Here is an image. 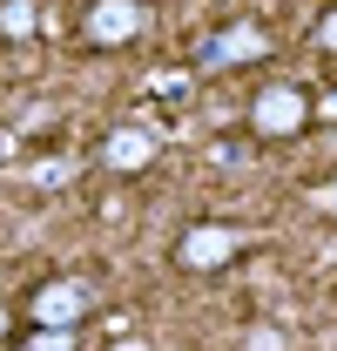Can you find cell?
<instances>
[{
  "instance_id": "6da1fadb",
  "label": "cell",
  "mask_w": 337,
  "mask_h": 351,
  "mask_svg": "<svg viewBox=\"0 0 337 351\" xmlns=\"http://www.w3.org/2000/svg\"><path fill=\"white\" fill-rule=\"evenodd\" d=\"M310 122V95L290 82H270V88H256L250 95V129L256 135H297Z\"/></svg>"
},
{
  "instance_id": "7a4b0ae2",
  "label": "cell",
  "mask_w": 337,
  "mask_h": 351,
  "mask_svg": "<svg viewBox=\"0 0 337 351\" xmlns=\"http://www.w3.org/2000/svg\"><path fill=\"white\" fill-rule=\"evenodd\" d=\"M236 250H243V230H229V223H189L182 243H175V263L182 270H223Z\"/></svg>"
},
{
  "instance_id": "3957f363",
  "label": "cell",
  "mask_w": 337,
  "mask_h": 351,
  "mask_svg": "<svg viewBox=\"0 0 337 351\" xmlns=\"http://www.w3.org/2000/svg\"><path fill=\"white\" fill-rule=\"evenodd\" d=\"M27 317H34L41 331H75V324L88 317V291L75 284V277H54V284H41V291H34Z\"/></svg>"
},
{
  "instance_id": "277c9868",
  "label": "cell",
  "mask_w": 337,
  "mask_h": 351,
  "mask_svg": "<svg viewBox=\"0 0 337 351\" xmlns=\"http://www.w3.org/2000/svg\"><path fill=\"white\" fill-rule=\"evenodd\" d=\"M263 54H270V34L256 21H236V27H223L203 47V68H243V61H263Z\"/></svg>"
},
{
  "instance_id": "5b68a950",
  "label": "cell",
  "mask_w": 337,
  "mask_h": 351,
  "mask_svg": "<svg viewBox=\"0 0 337 351\" xmlns=\"http://www.w3.org/2000/svg\"><path fill=\"white\" fill-rule=\"evenodd\" d=\"M142 34V7L135 0H95L88 7V41L95 47H122Z\"/></svg>"
},
{
  "instance_id": "8992f818",
  "label": "cell",
  "mask_w": 337,
  "mask_h": 351,
  "mask_svg": "<svg viewBox=\"0 0 337 351\" xmlns=\"http://www.w3.org/2000/svg\"><path fill=\"white\" fill-rule=\"evenodd\" d=\"M101 162H108L115 176L149 169V162H155V135H149V129H115L108 142H101Z\"/></svg>"
},
{
  "instance_id": "52a82bcc",
  "label": "cell",
  "mask_w": 337,
  "mask_h": 351,
  "mask_svg": "<svg viewBox=\"0 0 337 351\" xmlns=\"http://www.w3.org/2000/svg\"><path fill=\"white\" fill-rule=\"evenodd\" d=\"M34 21H41V14H34V0H7V14H0V27H7L14 41H27V34H34Z\"/></svg>"
},
{
  "instance_id": "ba28073f",
  "label": "cell",
  "mask_w": 337,
  "mask_h": 351,
  "mask_svg": "<svg viewBox=\"0 0 337 351\" xmlns=\"http://www.w3.org/2000/svg\"><path fill=\"white\" fill-rule=\"evenodd\" d=\"M243 351H290V338H284L277 324H256L250 338H243Z\"/></svg>"
},
{
  "instance_id": "9c48e42d",
  "label": "cell",
  "mask_w": 337,
  "mask_h": 351,
  "mask_svg": "<svg viewBox=\"0 0 337 351\" xmlns=\"http://www.w3.org/2000/svg\"><path fill=\"white\" fill-rule=\"evenodd\" d=\"M317 47H324V54H337V0L324 7V21H317Z\"/></svg>"
},
{
  "instance_id": "30bf717a",
  "label": "cell",
  "mask_w": 337,
  "mask_h": 351,
  "mask_svg": "<svg viewBox=\"0 0 337 351\" xmlns=\"http://www.w3.org/2000/svg\"><path fill=\"white\" fill-rule=\"evenodd\" d=\"M34 351H75V331H41Z\"/></svg>"
},
{
  "instance_id": "8fae6325",
  "label": "cell",
  "mask_w": 337,
  "mask_h": 351,
  "mask_svg": "<svg viewBox=\"0 0 337 351\" xmlns=\"http://www.w3.org/2000/svg\"><path fill=\"white\" fill-rule=\"evenodd\" d=\"M317 203H324V210H331V217H337V189H324V196H317Z\"/></svg>"
},
{
  "instance_id": "7c38bea8",
  "label": "cell",
  "mask_w": 337,
  "mask_h": 351,
  "mask_svg": "<svg viewBox=\"0 0 337 351\" xmlns=\"http://www.w3.org/2000/svg\"><path fill=\"white\" fill-rule=\"evenodd\" d=\"M0 338H7V304H0Z\"/></svg>"
},
{
  "instance_id": "4fadbf2b",
  "label": "cell",
  "mask_w": 337,
  "mask_h": 351,
  "mask_svg": "<svg viewBox=\"0 0 337 351\" xmlns=\"http://www.w3.org/2000/svg\"><path fill=\"white\" fill-rule=\"evenodd\" d=\"M21 351H34V345H21Z\"/></svg>"
}]
</instances>
